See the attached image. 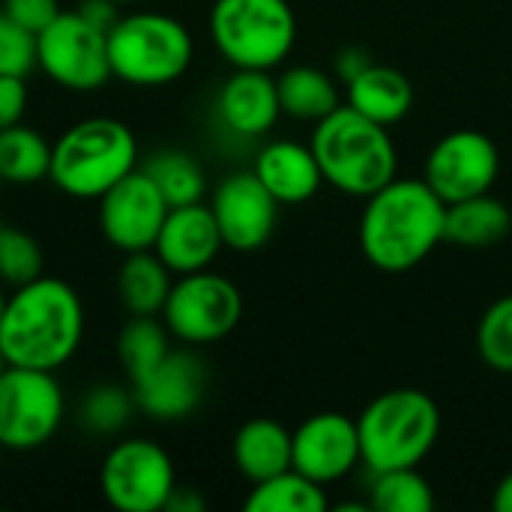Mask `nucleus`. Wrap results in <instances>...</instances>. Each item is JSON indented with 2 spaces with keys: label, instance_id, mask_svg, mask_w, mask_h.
Wrapping results in <instances>:
<instances>
[{
  "label": "nucleus",
  "instance_id": "f257e3e1",
  "mask_svg": "<svg viewBox=\"0 0 512 512\" xmlns=\"http://www.w3.org/2000/svg\"><path fill=\"white\" fill-rule=\"evenodd\" d=\"M84 339V306L78 291L54 276L15 288L0 318V348L9 366L57 372Z\"/></svg>",
  "mask_w": 512,
  "mask_h": 512
},
{
  "label": "nucleus",
  "instance_id": "f03ea898",
  "mask_svg": "<svg viewBox=\"0 0 512 512\" xmlns=\"http://www.w3.org/2000/svg\"><path fill=\"white\" fill-rule=\"evenodd\" d=\"M447 204L426 180L393 177L366 198L360 216V249L384 273H405L423 264L444 243Z\"/></svg>",
  "mask_w": 512,
  "mask_h": 512
},
{
  "label": "nucleus",
  "instance_id": "7ed1b4c3",
  "mask_svg": "<svg viewBox=\"0 0 512 512\" xmlns=\"http://www.w3.org/2000/svg\"><path fill=\"white\" fill-rule=\"evenodd\" d=\"M309 147L321 165L324 183L357 198H369L399 171V153L390 129L363 117L351 105H339L333 114L318 120Z\"/></svg>",
  "mask_w": 512,
  "mask_h": 512
},
{
  "label": "nucleus",
  "instance_id": "20e7f679",
  "mask_svg": "<svg viewBox=\"0 0 512 512\" xmlns=\"http://www.w3.org/2000/svg\"><path fill=\"white\" fill-rule=\"evenodd\" d=\"M138 168V138L114 117L72 123L51 147L48 180L81 201H99L111 186Z\"/></svg>",
  "mask_w": 512,
  "mask_h": 512
},
{
  "label": "nucleus",
  "instance_id": "39448f33",
  "mask_svg": "<svg viewBox=\"0 0 512 512\" xmlns=\"http://www.w3.org/2000/svg\"><path fill=\"white\" fill-rule=\"evenodd\" d=\"M363 462L378 471L420 465L441 435V408L414 387H399L375 396L357 417Z\"/></svg>",
  "mask_w": 512,
  "mask_h": 512
},
{
  "label": "nucleus",
  "instance_id": "423d86ee",
  "mask_svg": "<svg viewBox=\"0 0 512 512\" xmlns=\"http://www.w3.org/2000/svg\"><path fill=\"white\" fill-rule=\"evenodd\" d=\"M195 57L192 33L165 12H120L108 27L111 75L129 87H165L186 75Z\"/></svg>",
  "mask_w": 512,
  "mask_h": 512
},
{
  "label": "nucleus",
  "instance_id": "0eeeda50",
  "mask_svg": "<svg viewBox=\"0 0 512 512\" xmlns=\"http://www.w3.org/2000/svg\"><path fill=\"white\" fill-rule=\"evenodd\" d=\"M210 39L234 69H276L297 42L288 0H216Z\"/></svg>",
  "mask_w": 512,
  "mask_h": 512
},
{
  "label": "nucleus",
  "instance_id": "6e6552de",
  "mask_svg": "<svg viewBox=\"0 0 512 512\" xmlns=\"http://www.w3.org/2000/svg\"><path fill=\"white\" fill-rule=\"evenodd\" d=\"M36 66L63 90L90 93L105 87L111 75L108 30L87 21L78 9L60 12L36 33Z\"/></svg>",
  "mask_w": 512,
  "mask_h": 512
},
{
  "label": "nucleus",
  "instance_id": "1a4fd4ad",
  "mask_svg": "<svg viewBox=\"0 0 512 512\" xmlns=\"http://www.w3.org/2000/svg\"><path fill=\"white\" fill-rule=\"evenodd\" d=\"M66 414V396L54 372L9 366L0 375V447L30 453L45 447Z\"/></svg>",
  "mask_w": 512,
  "mask_h": 512
},
{
  "label": "nucleus",
  "instance_id": "9d476101",
  "mask_svg": "<svg viewBox=\"0 0 512 512\" xmlns=\"http://www.w3.org/2000/svg\"><path fill=\"white\" fill-rule=\"evenodd\" d=\"M240 318H243L240 288L231 279L210 273V267L177 276L162 309V321L168 333L183 345H213L231 336Z\"/></svg>",
  "mask_w": 512,
  "mask_h": 512
},
{
  "label": "nucleus",
  "instance_id": "9b49d317",
  "mask_svg": "<svg viewBox=\"0 0 512 512\" xmlns=\"http://www.w3.org/2000/svg\"><path fill=\"white\" fill-rule=\"evenodd\" d=\"M99 489L108 507L117 512L165 510L177 489L174 462L156 441L126 438L102 459Z\"/></svg>",
  "mask_w": 512,
  "mask_h": 512
},
{
  "label": "nucleus",
  "instance_id": "f8f14e48",
  "mask_svg": "<svg viewBox=\"0 0 512 512\" xmlns=\"http://www.w3.org/2000/svg\"><path fill=\"white\" fill-rule=\"evenodd\" d=\"M498 171V144L480 129H456L429 150L423 180L444 204H456L492 192Z\"/></svg>",
  "mask_w": 512,
  "mask_h": 512
},
{
  "label": "nucleus",
  "instance_id": "ddd939ff",
  "mask_svg": "<svg viewBox=\"0 0 512 512\" xmlns=\"http://www.w3.org/2000/svg\"><path fill=\"white\" fill-rule=\"evenodd\" d=\"M168 210L159 186L144 168H135L99 198V228L117 252H144L153 249Z\"/></svg>",
  "mask_w": 512,
  "mask_h": 512
},
{
  "label": "nucleus",
  "instance_id": "4468645a",
  "mask_svg": "<svg viewBox=\"0 0 512 512\" xmlns=\"http://www.w3.org/2000/svg\"><path fill=\"white\" fill-rule=\"evenodd\" d=\"M210 210L216 216L225 249L258 252L276 231L279 201L267 192L255 171H234L216 189Z\"/></svg>",
  "mask_w": 512,
  "mask_h": 512
},
{
  "label": "nucleus",
  "instance_id": "2eb2a0df",
  "mask_svg": "<svg viewBox=\"0 0 512 512\" xmlns=\"http://www.w3.org/2000/svg\"><path fill=\"white\" fill-rule=\"evenodd\" d=\"M357 462H363L360 432L348 414L321 411L291 432V468L321 486L348 477Z\"/></svg>",
  "mask_w": 512,
  "mask_h": 512
},
{
  "label": "nucleus",
  "instance_id": "dca6fc26",
  "mask_svg": "<svg viewBox=\"0 0 512 512\" xmlns=\"http://www.w3.org/2000/svg\"><path fill=\"white\" fill-rule=\"evenodd\" d=\"M207 390V366L192 351H168L165 360L138 384L132 396L141 414L159 423H177L195 414Z\"/></svg>",
  "mask_w": 512,
  "mask_h": 512
},
{
  "label": "nucleus",
  "instance_id": "f3484780",
  "mask_svg": "<svg viewBox=\"0 0 512 512\" xmlns=\"http://www.w3.org/2000/svg\"><path fill=\"white\" fill-rule=\"evenodd\" d=\"M222 249H225V243H222L216 216H213L210 204H204V201L171 207L162 222V231L153 243V252L165 261V267L174 276L207 270Z\"/></svg>",
  "mask_w": 512,
  "mask_h": 512
},
{
  "label": "nucleus",
  "instance_id": "a211bd4d",
  "mask_svg": "<svg viewBox=\"0 0 512 512\" xmlns=\"http://www.w3.org/2000/svg\"><path fill=\"white\" fill-rule=\"evenodd\" d=\"M222 123L243 138L267 135L282 117L279 87L270 69H234L216 99Z\"/></svg>",
  "mask_w": 512,
  "mask_h": 512
},
{
  "label": "nucleus",
  "instance_id": "6ab92c4d",
  "mask_svg": "<svg viewBox=\"0 0 512 512\" xmlns=\"http://www.w3.org/2000/svg\"><path fill=\"white\" fill-rule=\"evenodd\" d=\"M252 171L258 174V180L267 186V192L279 204H303L324 183L321 165H318L312 147L297 144V141H273V144H267L258 153Z\"/></svg>",
  "mask_w": 512,
  "mask_h": 512
},
{
  "label": "nucleus",
  "instance_id": "aec40b11",
  "mask_svg": "<svg viewBox=\"0 0 512 512\" xmlns=\"http://www.w3.org/2000/svg\"><path fill=\"white\" fill-rule=\"evenodd\" d=\"M348 105L360 111L363 117L381 123V126H396L399 120L408 117L414 108V84L405 72L384 66V63H369L354 81L345 84Z\"/></svg>",
  "mask_w": 512,
  "mask_h": 512
},
{
  "label": "nucleus",
  "instance_id": "412c9836",
  "mask_svg": "<svg viewBox=\"0 0 512 512\" xmlns=\"http://www.w3.org/2000/svg\"><path fill=\"white\" fill-rule=\"evenodd\" d=\"M234 465L249 483L270 480L291 468V432L270 420L255 417L234 435Z\"/></svg>",
  "mask_w": 512,
  "mask_h": 512
},
{
  "label": "nucleus",
  "instance_id": "4be33fe9",
  "mask_svg": "<svg viewBox=\"0 0 512 512\" xmlns=\"http://www.w3.org/2000/svg\"><path fill=\"white\" fill-rule=\"evenodd\" d=\"M512 231V213L492 192L447 204L444 243L465 249H492Z\"/></svg>",
  "mask_w": 512,
  "mask_h": 512
},
{
  "label": "nucleus",
  "instance_id": "5701e85b",
  "mask_svg": "<svg viewBox=\"0 0 512 512\" xmlns=\"http://www.w3.org/2000/svg\"><path fill=\"white\" fill-rule=\"evenodd\" d=\"M171 288L174 273L153 249L126 255L117 273V297L129 315H162Z\"/></svg>",
  "mask_w": 512,
  "mask_h": 512
},
{
  "label": "nucleus",
  "instance_id": "b1692460",
  "mask_svg": "<svg viewBox=\"0 0 512 512\" xmlns=\"http://www.w3.org/2000/svg\"><path fill=\"white\" fill-rule=\"evenodd\" d=\"M276 87H279L282 114L297 120L318 123L342 105L336 78L318 66H288L276 78Z\"/></svg>",
  "mask_w": 512,
  "mask_h": 512
},
{
  "label": "nucleus",
  "instance_id": "393cba45",
  "mask_svg": "<svg viewBox=\"0 0 512 512\" xmlns=\"http://www.w3.org/2000/svg\"><path fill=\"white\" fill-rule=\"evenodd\" d=\"M51 141L33 126L15 123L0 129V180L33 186L51 174Z\"/></svg>",
  "mask_w": 512,
  "mask_h": 512
},
{
  "label": "nucleus",
  "instance_id": "a878e982",
  "mask_svg": "<svg viewBox=\"0 0 512 512\" xmlns=\"http://www.w3.org/2000/svg\"><path fill=\"white\" fill-rule=\"evenodd\" d=\"M243 507L246 512H327L330 501L321 483L288 468L270 480L252 483Z\"/></svg>",
  "mask_w": 512,
  "mask_h": 512
},
{
  "label": "nucleus",
  "instance_id": "bb28decb",
  "mask_svg": "<svg viewBox=\"0 0 512 512\" xmlns=\"http://www.w3.org/2000/svg\"><path fill=\"white\" fill-rule=\"evenodd\" d=\"M168 351H171V333L165 321H156V315H132L117 336V360L129 384L147 378L165 360Z\"/></svg>",
  "mask_w": 512,
  "mask_h": 512
},
{
  "label": "nucleus",
  "instance_id": "cd10ccee",
  "mask_svg": "<svg viewBox=\"0 0 512 512\" xmlns=\"http://www.w3.org/2000/svg\"><path fill=\"white\" fill-rule=\"evenodd\" d=\"M141 168L159 186L168 207H183V204L204 201V192H207L204 168L186 150H156Z\"/></svg>",
  "mask_w": 512,
  "mask_h": 512
},
{
  "label": "nucleus",
  "instance_id": "c85d7f7f",
  "mask_svg": "<svg viewBox=\"0 0 512 512\" xmlns=\"http://www.w3.org/2000/svg\"><path fill=\"white\" fill-rule=\"evenodd\" d=\"M372 510L378 512H432L435 492L429 480L414 468L378 471L372 483Z\"/></svg>",
  "mask_w": 512,
  "mask_h": 512
},
{
  "label": "nucleus",
  "instance_id": "c756f323",
  "mask_svg": "<svg viewBox=\"0 0 512 512\" xmlns=\"http://www.w3.org/2000/svg\"><path fill=\"white\" fill-rule=\"evenodd\" d=\"M135 411H138V405H135L132 390H123L117 384H99L84 396L78 417H81V426L87 432L114 435L132 420Z\"/></svg>",
  "mask_w": 512,
  "mask_h": 512
},
{
  "label": "nucleus",
  "instance_id": "7c9ffc66",
  "mask_svg": "<svg viewBox=\"0 0 512 512\" xmlns=\"http://www.w3.org/2000/svg\"><path fill=\"white\" fill-rule=\"evenodd\" d=\"M477 354L489 369L512 375V294L498 297L483 312L477 324Z\"/></svg>",
  "mask_w": 512,
  "mask_h": 512
},
{
  "label": "nucleus",
  "instance_id": "2f4dec72",
  "mask_svg": "<svg viewBox=\"0 0 512 512\" xmlns=\"http://www.w3.org/2000/svg\"><path fill=\"white\" fill-rule=\"evenodd\" d=\"M45 276V255L36 237L18 228H3L0 234V282L21 288Z\"/></svg>",
  "mask_w": 512,
  "mask_h": 512
},
{
  "label": "nucleus",
  "instance_id": "473e14b6",
  "mask_svg": "<svg viewBox=\"0 0 512 512\" xmlns=\"http://www.w3.org/2000/svg\"><path fill=\"white\" fill-rule=\"evenodd\" d=\"M36 69V33L0 9V75L27 78Z\"/></svg>",
  "mask_w": 512,
  "mask_h": 512
},
{
  "label": "nucleus",
  "instance_id": "72a5a7b5",
  "mask_svg": "<svg viewBox=\"0 0 512 512\" xmlns=\"http://www.w3.org/2000/svg\"><path fill=\"white\" fill-rule=\"evenodd\" d=\"M3 12L30 33H42L63 9L60 0H3Z\"/></svg>",
  "mask_w": 512,
  "mask_h": 512
},
{
  "label": "nucleus",
  "instance_id": "f704fd0d",
  "mask_svg": "<svg viewBox=\"0 0 512 512\" xmlns=\"http://www.w3.org/2000/svg\"><path fill=\"white\" fill-rule=\"evenodd\" d=\"M27 111V84L21 75H0V129L24 120Z\"/></svg>",
  "mask_w": 512,
  "mask_h": 512
},
{
  "label": "nucleus",
  "instance_id": "c9c22d12",
  "mask_svg": "<svg viewBox=\"0 0 512 512\" xmlns=\"http://www.w3.org/2000/svg\"><path fill=\"white\" fill-rule=\"evenodd\" d=\"M369 63H375V60H372V54H369L366 48H360V45L342 48V51L336 54V81H342V84L354 81Z\"/></svg>",
  "mask_w": 512,
  "mask_h": 512
},
{
  "label": "nucleus",
  "instance_id": "e433bc0d",
  "mask_svg": "<svg viewBox=\"0 0 512 512\" xmlns=\"http://www.w3.org/2000/svg\"><path fill=\"white\" fill-rule=\"evenodd\" d=\"M78 12H81L87 21H93L96 27L108 30V27L120 18V3H114V0H81Z\"/></svg>",
  "mask_w": 512,
  "mask_h": 512
},
{
  "label": "nucleus",
  "instance_id": "4c0bfd02",
  "mask_svg": "<svg viewBox=\"0 0 512 512\" xmlns=\"http://www.w3.org/2000/svg\"><path fill=\"white\" fill-rule=\"evenodd\" d=\"M165 510H171V512H201V510H204V498H201V495H198L195 489H180V486H177Z\"/></svg>",
  "mask_w": 512,
  "mask_h": 512
},
{
  "label": "nucleus",
  "instance_id": "58836bf2",
  "mask_svg": "<svg viewBox=\"0 0 512 512\" xmlns=\"http://www.w3.org/2000/svg\"><path fill=\"white\" fill-rule=\"evenodd\" d=\"M492 507L498 512H512V471L498 483V489L492 495Z\"/></svg>",
  "mask_w": 512,
  "mask_h": 512
},
{
  "label": "nucleus",
  "instance_id": "ea45409f",
  "mask_svg": "<svg viewBox=\"0 0 512 512\" xmlns=\"http://www.w3.org/2000/svg\"><path fill=\"white\" fill-rule=\"evenodd\" d=\"M9 369V360H6V354H3V348H0V375Z\"/></svg>",
  "mask_w": 512,
  "mask_h": 512
},
{
  "label": "nucleus",
  "instance_id": "a19ab883",
  "mask_svg": "<svg viewBox=\"0 0 512 512\" xmlns=\"http://www.w3.org/2000/svg\"><path fill=\"white\" fill-rule=\"evenodd\" d=\"M6 300H9V297H6V294L0 291V318H3V309H6Z\"/></svg>",
  "mask_w": 512,
  "mask_h": 512
},
{
  "label": "nucleus",
  "instance_id": "79ce46f5",
  "mask_svg": "<svg viewBox=\"0 0 512 512\" xmlns=\"http://www.w3.org/2000/svg\"><path fill=\"white\" fill-rule=\"evenodd\" d=\"M114 3H120V6H126V3H135V0H114Z\"/></svg>",
  "mask_w": 512,
  "mask_h": 512
},
{
  "label": "nucleus",
  "instance_id": "37998d69",
  "mask_svg": "<svg viewBox=\"0 0 512 512\" xmlns=\"http://www.w3.org/2000/svg\"><path fill=\"white\" fill-rule=\"evenodd\" d=\"M3 228H6V225H3V219H0V234H3Z\"/></svg>",
  "mask_w": 512,
  "mask_h": 512
},
{
  "label": "nucleus",
  "instance_id": "c03bdc74",
  "mask_svg": "<svg viewBox=\"0 0 512 512\" xmlns=\"http://www.w3.org/2000/svg\"><path fill=\"white\" fill-rule=\"evenodd\" d=\"M0 183H3V180H0Z\"/></svg>",
  "mask_w": 512,
  "mask_h": 512
}]
</instances>
